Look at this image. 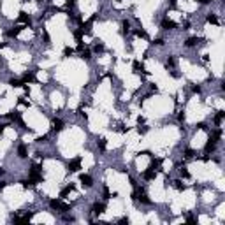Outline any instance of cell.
<instances>
[{"mask_svg":"<svg viewBox=\"0 0 225 225\" xmlns=\"http://www.w3.org/2000/svg\"><path fill=\"white\" fill-rule=\"evenodd\" d=\"M28 179H32L35 185L40 181H44V176H42V165H39V163H34L32 167H30V178Z\"/></svg>","mask_w":225,"mask_h":225,"instance_id":"6da1fadb","label":"cell"},{"mask_svg":"<svg viewBox=\"0 0 225 225\" xmlns=\"http://www.w3.org/2000/svg\"><path fill=\"white\" fill-rule=\"evenodd\" d=\"M49 206H51V209H56V211H60V213L70 211V204H65V202H62L60 199H51V201H49Z\"/></svg>","mask_w":225,"mask_h":225,"instance_id":"7a4b0ae2","label":"cell"},{"mask_svg":"<svg viewBox=\"0 0 225 225\" xmlns=\"http://www.w3.org/2000/svg\"><path fill=\"white\" fill-rule=\"evenodd\" d=\"M69 171L70 172H77L79 169H81V157H76V158H72V160H70L69 162Z\"/></svg>","mask_w":225,"mask_h":225,"instance_id":"3957f363","label":"cell"},{"mask_svg":"<svg viewBox=\"0 0 225 225\" xmlns=\"http://www.w3.org/2000/svg\"><path fill=\"white\" fill-rule=\"evenodd\" d=\"M91 211H93V214H97V216H99V214H102V213L106 211V202H95L93 208H91Z\"/></svg>","mask_w":225,"mask_h":225,"instance_id":"277c9868","label":"cell"},{"mask_svg":"<svg viewBox=\"0 0 225 225\" xmlns=\"http://www.w3.org/2000/svg\"><path fill=\"white\" fill-rule=\"evenodd\" d=\"M51 128H53V132H60V130H64V121L60 120V118H55L53 121H51Z\"/></svg>","mask_w":225,"mask_h":225,"instance_id":"5b68a950","label":"cell"},{"mask_svg":"<svg viewBox=\"0 0 225 225\" xmlns=\"http://www.w3.org/2000/svg\"><path fill=\"white\" fill-rule=\"evenodd\" d=\"M79 179H81V183H83V187H86V188H90L91 185H93V179H91L90 174H81Z\"/></svg>","mask_w":225,"mask_h":225,"instance_id":"8992f818","label":"cell"},{"mask_svg":"<svg viewBox=\"0 0 225 225\" xmlns=\"http://www.w3.org/2000/svg\"><path fill=\"white\" fill-rule=\"evenodd\" d=\"M204 150H206V153H213L214 150H216V141H214L213 137H209L208 142H206V146H204Z\"/></svg>","mask_w":225,"mask_h":225,"instance_id":"52a82bcc","label":"cell"},{"mask_svg":"<svg viewBox=\"0 0 225 225\" xmlns=\"http://www.w3.org/2000/svg\"><path fill=\"white\" fill-rule=\"evenodd\" d=\"M142 176H144L146 181H151V179H155V178H157V172H155V169H150V167H148L144 172H142Z\"/></svg>","mask_w":225,"mask_h":225,"instance_id":"ba28073f","label":"cell"},{"mask_svg":"<svg viewBox=\"0 0 225 225\" xmlns=\"http://www.w3.org/2000/svg\"><path fill=\"white\" fill-rule=\"evenodd\" d=\"M18 19H19V21H21L23 25H30V23H32V18H30V14H26L25 11H21V13H19Z\"/></svg>","mask_w":225,"mask_h":225,"instance_id":"9c48e42d","label":"cell"},{"mask_svg":"<svg viewBox=\"0 0 225 225\" xmlns=\"http://www.w3.org/2000/svg\"><path fill=\"white\" fill-rule=\"evenodd\" d=\"M178 25L174 23V21H171L169 18H165V19H162V28H165V30H174Z\"/></svg>","mask_w":225,"mask_h":225,"instance_id":"30bf717a","label":"cell"},{"mask_svg":"<svg viewBox=\"0 0 225 225\" xmlns=\"http://www.w3.org/2000/svg\"><path fill=\"white\" fill-rule=\"evenodd\" d=\"M199 42H202L201 37H190V39L185 40V46H187V48H193V46H197Z\"/></svg>","mask_w":225,"mask_h":225,"instance_id":"8fae6325","label":"cell"},{"mask_svg":"<svg viewBox=\"0 0 225 225\" xmlns=\"http://www.w3.org/2000/svg\"><path fill=\"white\" fill-rule=\"evenodd\" d=\"M18 157L19 158H26L28 157V148H26V144H19L18 146Z\"/></svg>","mask_w":225,"mask_h":225,"instance_id":"7c38bea8","label":"cell"},{"mask_svg":"<svg viewBox=\"0 0 225 225\" xmlns=\"http://www.w3.org/2000/svg\"><path fill=\"white\" fill-rule=\"evenodd\" d=\"M21 81H23V83H35V76L32 74V72H25L23 74V77H21Z\"/></svg>","mask_w":225,"mask_h":225,"instance_id":"4fadbf2b","label":"cell"},{"mask_svg":"<svg viewBox=\"0 0 225 225\" xmlns=\"http://www.w3.org/2000/svg\"><path fill=\"white\" fill-rule=\"evenodd\" d=\"M21 30H23V26H14V28H11L7 32V37H18L19 34H21Z\"/></svg>","mask_w":225,"mask_h":225,"instance_id":"5bb4252c","label":"cell"},{"mask_svg":"<svg viewBox=\"0 0 225 225\" xmlns=\"http://www.w3.org/2000/svg\"><path fill=\"white\" fill-rule=\"evenodd\" d=\"M72 190H74V185L70 183V185H67V187H65L62 192H60V199H65V197H67V195H69V193L72 192Z\"/></svg>","mask_w":225,"mask_h":225,"instance_id":"9a60e30c","label":"cell"},{"mask_svg":"<svg viewBox=\"0 0 225 225\" xmlns=\"http://www.w3.org/2000/svg\"><path fill=\"white\" fill-rule=\"evenodd\" d=\"M134 72H137V74H146V70H144V65H142L141 62H134Z\"/></svg>","mask_w":225,"mask_h":225,"instance_id":"2e32d148","label":"cell"},{"mask_svg":"<svg viewBox=\"0 0 225 225\" xmlns=\"http://www.w3.org/2000/svg\"><path fill=\"white\" fill-rule=\"evenodd\" d=\"M7 118H9V120H13V121H16V123H19V120H21V114H19L18 111H11V113L7 114Z\"/></svg>","mask_w":225,"mask_h":225,"instance_id":"e0dca14e","label":"cell"},{"mask_svg":"<svg viewBox=\"0 0 225 225\" xmlns=\"http://www.w3.org/2000/svg\"><path fill=\"white\" fill-rule=\"evenodd\" d=\"M223 118H225V113H223V111H216V114H214V123H216V125H222Z\"/></svg>","mask_w":225,"mask_h":225,"instance_id":"ac0fdd59","label":"cell"},{"mask_svg":"<svg viewBox=\"0 0 225 225\" xmlns=\"http://www.w3.org/2000/svg\"><path fill=\"white\" fill-rule=\"evenodd\" d=\"M172 185H174V188L176 190H179V192H183L187 187H185V183H183V179H174L172 181Z\"/></svg>","mask_w":225,"mask_h":225,"instance_id":"d6986e66","label":"cell"},{"mask_svg":"<svg viewBox=\"0 0 225 225\" xmlns=\"http://www.w3.org/2000/svg\"><path fill=\"white\" fill-rule=\"evenodd\" d=\"M174 67H176V58L174 56H169L165 60V69L169 70V69H174Z\"/></svg>","mask_w":225,"mask_h":225,"instance_id":"ffe728a7","label":"cell"},{"mask_svg":"<svg viewBox=\"0 0 225 225\" xmlns=\"http://www.w3.org/2000/svg\"><path fill=\"white\" fill-rule=\"evenodd\" d=\"M121 26H123V30H121V34H123V35H127V34L130 32V21H128V19H123V21H121Z\"/></svg>","mask_w":225,"mask_h":225,"instance_id":"44dd1931","label":"cell"},{"mask_svg":"<svg viewBox=\"0 0 225 225\" xmlns=\"http://www.w3.org/2000/svg\"><path fill=\"white\" fill-rule=\"evenodd\" d=\"M83 35H85V30L83 28H77L76 32H74V37H76L77 42H83Z\"/></svg>","mask_w":225,"mask_h":225,"instance_id":"7402d4cb","label":"cell"},{"mask_svg":"<svg viewBox=\"0 0 225 225\" xmlns=\"http://www.w3.org/2000/svg\"><path fill=\"white\" fill-rule=\"evenodd\" d=\"M9 85H11L13 88H19V86H23V81H21V79L13 77V79H9Z\"/></svg>","mask_w":225,"mask_h":225,"instance_id":"603a6c76","label":"cell"},{"mask_svg":"<svg viewBox=\"0 0 225 225\" xmlns=\"http://www.w3.org/2000/svg\"><path fill=\"white\" fill-rule=\"evenodd\" d=\"M208 23H211V25H218V23H220V19H218L216 14H208Z\"/></svg>","mask_w":225,"mask_h":225,"instance_id":"cb8c5ba5","label":"cell"},{"mask_svg":"<svg viewBox=\"0 0 225 225\" xmlns=\"http://www.w3.org/2000/svg\"><path fill=\"white\" fill-rule=\"evenodd\" d=\"M134 34H136L137 37H141V39H148V34H146L142 28H137V30H134Z\"/></svg>","mask_w":225,"mask_h":225,"instance_id":"d4e9b609","label":"cell"},{"mask_svg":"<svg viewBox=\"0 0 225 225\" xmlns=\"http://www.w3.org/2000/svg\"><path fill=\"white\" fill-rule=\"evenodd\" d=\"M81 58H83V60H90V58H91V51L85 48L83 51H81Z\"/></svg>","mask_w":225,"mask_h":225,"instance_id":"484cf974","label":"cell"},{"mask_svg":"<svg viewBox=\"0 0 225 225\" xmlns=\"http://www.w3.org/2000/svg\"><path fill=\"white\" fill-rule=\"evenodd\" d=\"M97 144H99V150H100V151H106V146H107V141H106L104 137H102V139H99V142H97Z\"/></svg>","mask_w":225,"mask_h":225,"instance_id":"4316f807","label":"cell"},{"mask_svg":"<svg viewBox=\"0 0 225 225\" xmlns=\"http://www.w3.org/2000/svg\"><path fill=\"white\" fill-rule=\"evenodd\" d=\"M179 176H181L183 179H188V178H190V172H188L185 167H181V169H179Z\"/></svg>","mask_w":225,"mask_h":225,"instance_id":"83f0119b","label":"cell"},{"mask_svg":"<svg viewBox=\"0 0 225 225\" xmlns=\"http://www.w3.org/2000/svg\"><path fill=\"white\" fill-rule=\"evenodd\" d=\"M183 153H185V158H193V155H195V151H193L192 148H187Z\"/></svg>","mask_w":225,"mask_h":225,"instance_id":"f1b7e54d","label":"cell"},{"mask_svg":"<svg viewBox=\"0 0 225 225\" xmlns=\"http://www.w3.org/2000/svg\"><path fill=\"white\" fill-rule=\"evenodd\" d=\"M72 53H74V49H72V48H69V46L64 49V56H65V58H69V56L72 55Z\"/></svg>","mask_w":225,"mask_h":225,"instance_id":"f546056e","label":"cell"},{"mask_svg":"<svg viewBox=\"0 0 225 225\" xmlns=\"http://www.w3.org/2000/svg\"><path fill=\"white\" fill-rule=\"evenodd\" d=\"M151 44H153V46H163V44H165V40H163V39H155Z\"/></svg>","mask_w":225,"mask_h":225,"instance_id":"4dcf8cb0","label":"cell"},{"mask_svg":"<svg viewBox=\"0 0 225 225\" xmlns=\"http://www.w3.org/2000/svg\"><path fill=\"white\" fill-rule=\"evenodd\" d=\"M93 51H95V53H102V51H104V44H95Z\"/></svg>","mask_w":225,"mask_h":225,"instance_id":"1f68e13d","label":"cell"},{"mask_svg":"<svg viewBox=\"0 0 225 225\" xmlns=\"http://www.w3.org/2000/svg\"><path fill=\"white\" fill-rule=\"evenodd\" d=\"M18 102H19V106H25V107H28V106H30V102H26L23 97H19V99H18Z\"/></svg>","mask_w":225,"mask_h":225,"instance_id":"d6a6232c","label":"cell"},{"mask_svg":"<svg viewBox=\"0 0 225 225\" xmlns=\"http://www.w3.org/2000/svg\"><path fill=\"white\" fill-rule=\"evenodd\" d=\"M65 5H67V9H72L76 5V0H65Z\"/></svg>","mask_w":225,"mask_h":225,"instance_id":"836d02e7","label":"cell"},{"mask_svg":"<svg viewBox=\"0 0 225 225\" xmlns=\"http://www.w3.org/2000/svg\"><path fill=\"white\" fill-rule=\"evenodd\" d=\"M42 37H44V42H46V44H49V42H51V39H49V34L46 32V30L42 32Z\"/></svg>","mask_w":225,"mask_h":225,"instance_id":"e575fe53","label":"cell"},{"mask_svg":"<svg viewBox=\"0 0 225 225\" xmlns=\"http://www.w3.org/2000/svg\"><path fill=\"white\" fill-rule=\"evenodd\" d=\"M137 132H139V134H146V132H148V127H144V125L141 127V125H139V127H137Z\"/></svg>","mask_w":225,"mask_h":225,"instance_id":"d590c367","label":"cell"},{"mask_svg":"<svg viewBox=\"0 0 225 225\" xmlns=\"http://www.w3.org/2000/svg\"><path fill=\"white\" fill-rule=\"evenodd\" d=\"M197 128L199 130H208V125L204 123V121H201V123H197Z\"/></svg>","mask_w":225,"mask_h":225,"instance_id":"8d00e7d4","label":"cell"},{"mask_svg":"<svg viewBox=\"0 0 225 225\" xmlns=\"http://www.w3.org/2000/svg\"><path fill=\"white\" fill-rule=\"evenodd\" d=\"M192 91H193V93H201V86L199 85H193L192 86Z\"/></svg>","mask_w":225,"mask_h":225,"instance_id":"74e56055","label":"cell"},{"mask_svg":"<svg viewBox=\"0 0 225 225\" xmlns=\"http://www.w3.org/2000/svg\"><path fill=\"white\" fill-rule=\"evenodd\" d=\"M178 120L181 121V123H183V121H185V111H181L179 114H178Z\"/></svg>","mask_w":225,"mask_h":225,"instance_id":"f35d334b","label":"cell"},{"mask_svg":"<svg viewBox=\"0 0 225 225\" xmlns=\"http://www.w3.org/2000/svg\"><path fill=\"white\" fill-rule=\"evenodd\" d=\"M118 132H121V134H123V132H128V128H127L125 125H120V127H118Z\"/></svg>","mask_w":225,"mask_h":225,"instance_id":"ab89813d","label":"cell"},{"mask_svg":"<svg viewBox=\"0 0 225 225\" xmlns=\"http://www.w3.org/2000/svg\"><path fill=\"white\" fill-rule=\"evenodd\" d=\"M37 142H48V136H42V137H37Z\"/></svg>","mask_w":225,"mask_h":225,"instance_id":"60d3db41","label":"cell"},{"mask_svg":"<svg viewBox=\"0 0 225 225\" xmlns=\"http://www.w3.org/2000/svg\"><path fill=\"white\" fill-rule=\"evenodd\" d=\"M187 223H197V220L193 216H187Z\"/></svg>","mask_w":225,"mask_h":225,"instance_id":"b9f144b4","label":"cell"},{"mask_svg":"<svg viewBox=\"0 0 225 225\" xmlns=\"http://www.w3.org/2000/svg\"><path fill=\"white\" fill-rule=\"evenodd\" d=\"M118 223H128V218H127V216H123V218H120V220H118Z\"/></svg>","mask_w":225,"mask_h":225,"instance_id":"7bdbcfd3","label":"cell"},{"mask_svg":"<svg viewBox=\"0 0 225 225\" xmlns=\"http://www.w3.org/2000/svg\"><path fill=\"white\" fill-rule=\"evenodd\" d=\"M130 185H132V187H134V188H136V187H137V181H136L134 178H130Z\"/></svg>","mask_w":225,"mask_h":225,"instance_id":"ee69618b","label":"cell"},{"mask_svg":"<svg viewBox=\"0 0 225 225\" xmlns=\"http://www.w3.org/2000/svg\"><path fill=\"white\" fill-rule=\"evenodd\" d=\"M5 187H7V181H0V190L5 188Z\"/></svg>","mask_w":225,"mask_h":225,"instance_id":"f6af8a7d","label":"cell"},{"mask_svg":"<svg viewBox=\"0 0 225 225\" xmlns=\"http://www.w3.org/2000/svg\"><path fill=\"white\" fill-rule=\"evenodd\" d=\"M171 74H172V77H179V72H176V70H171Z\"/></svg>","mask_w":225,"mask_h":225,"instance_id":"bcb514c9","label":"cell"},{"mask_svg":"<svg viewBox=\"0 0 225 225\" xmlns=\"http://www.w3.org/2000/svg\"><path fill=\"white\" fill-rule=\"evenodd\" d=\"M5 127H7V125H0V136H2V134H4V130H5Z\"/></svg>","mask_w":225,"mask_h":225,"instance_id":"7dc6e473","label":"cell"},{"mask_svg":"<svg viewBox=\"0 0 225 225\" xmlns=\"http://www.w3.org/2000/svg\"><path fill=\"white\" fill-rule=\"evenodd\" d=\"M183 26H185L183 30H190V23H188V21H185V25H183Z\"/></svg>","mask_w":225,"mask_h":225,"instance_id":"c3c4849f","label":"cell"},{"mask_svg":"<svg viewBox=\"0 0 225 225\" xmlns=\"http://www.w3.org/2000/svg\"><path fill=\"white\" fill-rule=\"evenodd\" d=\"M199 4H209V0H197Z\"/></svg>","mask_w":225,"mask_h":225,"instance_id":"681fc988","label":"cell"},{"mask_svg":"<svg viewBox=\"0 0 225 225\" xmlns=\"http://www.w3.org/2000/svg\"><path fill=\"white\" fill-rule=\"evenodd\" d=\"M5 46H7V44H4V42H2V44H0V49H2V48H5Z\"/></svg>","mask_w":225,"mask_h":225,"instance_id":"f907efd6","label":"cell"},{"mask_svg":"<svg viewBox=\"0 0 225 225\" xmlns=\"http://www.w3.org/2000/svg\"><path fill=\"white\" fill-rule=\"evenodd\" d=\"M118 2H120V0H118Z\"/></svg>","mask_w":225,"mask_h":225,"instance_id":"816d5d0a","label":"cell"}]
</instances>
